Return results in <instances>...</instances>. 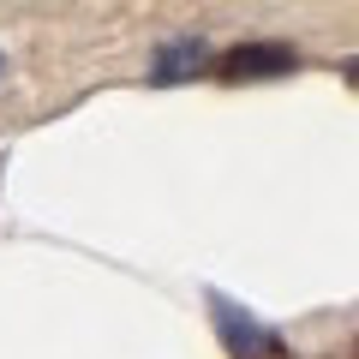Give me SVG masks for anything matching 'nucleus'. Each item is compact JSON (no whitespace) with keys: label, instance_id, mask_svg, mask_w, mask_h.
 I'll return each mask as SVG.
<instances>
[{"label":"nucleus","instance_id":"f257e3e1","mask_svg":"<svg viewBox=\"0 0 359 359\" xmlns=\"http://www.w3.org/2000/svg\"><path fill=\"white\" fill-rule=\"evenodd\" d=\"M299 66V54L287 42H240L222 54V78L228 84H257V78H287Z\"/></svg>","mask_w":359,"mask_h":359},{"label":"nucleus","instance_id":"f03ea898","mask_svg":"<svg viewBox=\"0 0 359 359\" xmlns=\"http://www.w3.org/2000/svg\"><path fill=\"white\" fill-rule=\"evenodd\" d=\"M216 323H222V341H228L233 359H264V353H269V335L252 330V323H245L228 299H216Z\"/></svg>","mask_w":359,"mask_h":359},{"label":"nucleus","instance_id":"7ed1b4c3","mask_svg":"<svg viewBox=\"0 0 359 359\" xmlns=\"http://www.w3.org/2000/svg\"><path fill=\"white\" fill-rule=\"evenodd\" d=\"M198 60H204L198 42H174V48H162V60H156V84H180V78H192Z\"/></svg>","mask_w":359,"mask_h":359}]
</instances>
